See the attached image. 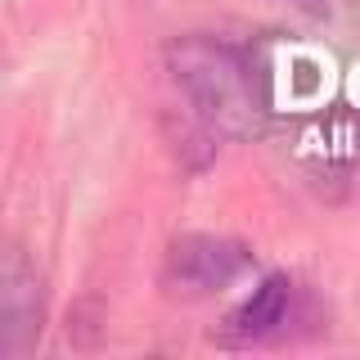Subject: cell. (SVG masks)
Returning a JSON list of instances; mask_svg holds the SVG:
<instances>
[{
    "instance_id": "6da1fadb",
    "label": "cell",
    "mask_w": 360,
    "mask_h": 360,
    "mask_svg": "<svg viewBox=\"0 0 360 360\" xmlns=\"http://www.w3.org/2000/svg\"><path fill=\"white\" fill-rule=\"evenodd\" d=\"M167 63H172V77L189 95L194 112L217 135L252 140L266 131V99L243 50L217 37H185L167 50Z\"/></svg>"
},
{
    "instance_id": "7a4b0ae2",
    "label": "cell",
    "mask_w": 360,
    "mask_h": 360,
    "mask_svg": "<svg viewBox=\"0 0 360 360\" xmlns=\"http://www.w3.org/2000/svg\"><path fill=\"white\" fill-rule=\"evenodd\" d=\"M45 324V292L41 275L18 248H9L0 262V356L18 360L32 352Z\"/></svg>"
},
{
    "instance_id": "3957f363",
    "label": "cell",
    "mask_w": 360,
    "mask_h": 360,
    "mask_svg": "<svg viewBox=\"0 0 360 360\" xmlns=\"http://www.w3.org/2000/svg\"><path fill=\"white\" fill-rule=\"evenodd\" d=\"M248 270V252L234 239H217V234H185L167 252V284L185 297H207L225 284H234Z\"/></svg>"
},
{
    "instance_id": "277c9868",
    "label": "cell",
    "mask_w": 360,
    "mask_h": 360,
    "mask_svg": "<svg viewBox=\"0 0 360 360\" xmlns=\"http://www.w3.org/2000/svg\"><path fill=\"white\" fill-rule=\"evenodd\" d=\"M288 288L292 284L284 275L262 279V284L252 288V297L230 315V333L234 338H266V333H275L279 324H284V315H288Z\"/></svg>"
},
{
    "instance_id": "5b68a950",
    "label": "cell",
    "mask_w": 360,
    "mask_h": 360,
    "mask_svg": "<svg viewBox=\"0 0 360 360\" xmlns=\"http://www.w3.org/2000/svg\"><path fill=\"white\" fill-rule=\"evenodd\" d=\"M297 9H307V14H333L338 0H292Z\"/></svg>"
}]
</instances>
